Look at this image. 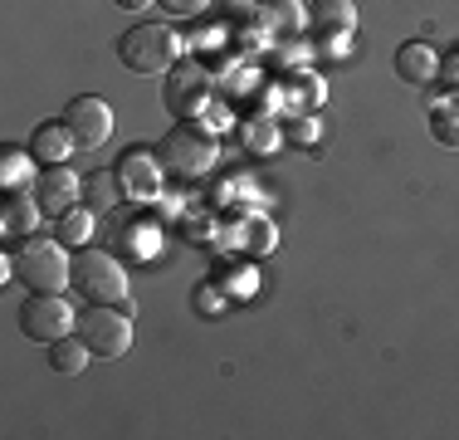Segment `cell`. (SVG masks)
<instances>
[{"mask_svg": "<svg viewBox=\"0 0 459 440\" xmlns=\"http://www.w3.org/2000/svg\"><path fill=\"white\" fill-rule=\"evenodd\" d=\"M10 260H15V279H25L30 294H64L74 279L69 245L59 235H25L20 245H10Z\"/></svg>", "mask_w": 459, "mask_h": 440, "instance_id": "1", "label": "cell"}, {"mask_svg": "<svg viewBox=\"0 0 459 440\" xmlns=\"http://www.w3.org/2000/svg\"><path fill=\"white\" fill-rule=\"evenodd\" d=\"M191 54V40H181L171 25H157V20H142L123 40H117V59L133 74H167Z\"/></svg>", "mask_w": 459, "mask_h": 440, "instance_id": "2", "label": "cell"}, {"mask_svg": "<svg viewBox=\"0 0 459 440\" xmlns=\"http://www.w3.org/2000/svg\"><path fill=\"white\" fill-rule=\"evenodd\" d=\"M157 157H161V167H167L171 176L195 181V176H205V172L215 167L221 142H215V132H205L201 123H177L167 137L157 142Z\"/></svg>", "mask_w": 459, "mask_h": 440, "instance_id": "3", "label": "cell"}, {"mask_svg": "<svg viewBox=\"0 0 459 440\" xmlns=\"http://www.w3.org/2000/svg\"><path fill=\"white\" fill-rule=\"evenodd\" d=\"M69 289L79 294L83 304H123L127 299L123 255H108V250H79V255H74Z\"/></svg>", "mask_w": 459, "mask_h": 440, "instance_id": "4", "label": "cell"}, {"mask_svg": "<svg viewBox=\"0 0 459 440\" xmlns=\"http://www.w3.org/2000/svg\"><path fill=\"white\" fill-rule=\"evenodd\" d=\"M211 93H215V79L201 59H181L177 69H167L161 79V108L181 123H195V118L211 108Z\"/></svg>", "mask_w": 459, "mask_h": 440, "instance_id": "5", "label": "cell"}, {"mask_svg": "<svg viewBox=\"0 0 459 440\" xmlns=\"http://www.w3.org/2000/svg\"><path fill=\"white\" fill-rule=\"evenodd\" d=\"M74 333L89 343L93 357H123L133 348V313H123L117 304H89Z\"/></svg>", "mask_w": 459, "mask_h": 440, "instance_id": "6", "label": "cell"}, {"mask_svg": "<svg viewBox=\"0 0 459 440\" xmlns=\"http://www.w3.org/2000/svg\"><path fill=\"white\" fill-rule=\"evenodd\" d=\"M74 328H79V308H74L64 294H30L25 308H20V333L30 338V343H59V338H69Z\"/></svg>", "mask_w": 459, "mask_h": 440, "instance_id": "7", "label": "cell"}, {"mask_svg": "<svg viewBox=\"0 0 459 440\" xmlns=\"http://www.w3.org/2000/svg\"><path fill=\"white\" fill-rule=\"evenodd\" d=\"M308 30L323 54H347L352 49V35H357V5L352 0H313Z\"/></svg>", "mask_w": 459, "mask_h": 440, "instance_id": "8", "label": "cell"}, {"mask_svg": "<svg viewBox=\"0 0 459 440\" xmlns=\"http://www.w3.org/2000/svg\"><path fill=\"white\" fill-rule=\"evenodd\" d=\"M117 176H123V191H127V201L133 206H152L161 196V157H157V147H127L123 157H117Z\"/></svg>", "mask_w": 459, "mask_h": 440, "instance_id": "9", "label": "cell"}, {"mask_svg": "<svg viewBox=\"0 0 459 440\" xmlns=\"http://www.w3.org/2000/svg\"><path fill=\"white\" fill-rule=\"evenodd\" d=\"M64 123H69L79 147L93 152V147H103V142L113 137V108H108L103 98H93V93H79V98H69V108H64Z\"/></svg>", "mask_w": 459, "mask_h": 440, "instance_id": "10", "label": "cell"}, {"mask_svg": "<svg viewBox=\"0 0 459 440\" xmlns=\"http://www.w3.org/2000/svg\"><path fill=\"white\" fill-rule=\"evenodd\" d=\"M30 191H35V201H39V211H45V216H64L69 206L83 201V176H74L69 162H59V167H39V176H35Z\"/></svg>", "mask_w": 459, "mask_h": 440, "instance_id": "11", "label": "cell"}, {"mask_svg": "<svg viewBox=\"0 0 459 440\" xmlns=\"http://www.w3.org/2000/svg\"><path fill=\"white\" fill-rule=\"evenodd\" d=\"M396 79L411 84V88H430L435 79H440V54H435L425 40H406L396 49Z\"/></svg>", "mask_w": 459, "mask_h": 440, "instance_id": "12", "label": "cell"}, {"mask_svg": "<svg viewBox=\"0 0 459 440\" xmlns=\"http://www.w3.org/2000/svg\"><path fill=\"white\" fill-rule=\"evenodd\" d=\"M74 147H79V142H74V132H69L64 118H45V123L30 132V152H35L39 167H59V162H69Z\"/></svg>", "mask_w": 459, "mask_h": 440, "instance_id": "13", "label": "cell"}, {"mask_svg": "<svg viewBox=\"0 0 459 440\" xmlns=\"http://www.w3.org/2000/svg\"><path fill=\"white\" fill-rule=\"evenodd\" d=\"M39 201H35V191H5V211H0V235L10 240V245H20L25 235H35V225H39Z\"/></svg>", "mask_w": 459, "mask_h": 440, "instance_id": "14", "label": "cell"}, {"mask_svg": "<svg viewBox=\"0 0 459 440\" xmlns=\"http://www.w3.org/2000/svg\"><path fill=\"white\" fill-rule=\"evenodd\" d=\"M255 15L264 20V30H269L274 40H299L303 25H308V10H303V0H259Z\"/></svg>", "mask_w": 459, "mask_h": 440, "instance_id": "15", "label": "cell"}, {"mask_svg": "<svg viewBox=\"0 0 459 440\" xmlns=\"http://www.w3.org/2000/svg\"><path fill=\"white\" fill-rule=\"evenodd\" d=\"M123 201H127V191H123V176L117 172L98 167V172L83 176V206H89L93 216H113Z\"/></svg>", "mask_w": 459, "mask_h": 440, "instance_id": "16", "label": "cell"}, {"mask_svg": "<svg viewBox=\"0 0 459 440\" xmlns=\"http://www.w3.org/2000/svg\"><path fill=\"white\" fill-rule=\"evenodd\" d=\"M161 245V225L157 220H147V206H142V216L123 220V235H117V250H123L127 260H152Z\"/></svg>", "mask_w": 459, "mask_h": 440, "instance_id": "17", "label": "cell"}, {"mask_svg": "<svg viewBox=\"0 0 459 440\" xmlns=\"http://www.w3.org/2000/svg\"><path fill=\"white\" fill-rule=\"evenodd\" d=\"M35 152L30 147H15V142H5L0 147V191H30L35 186Z\"/></svg>", "mask_w": 459, "mask_h": 440, "instance_id": "18", "label": "cell"}, {"mask_svg": "<svg viewBox=\"0 0 459 440\" xmlns=\"http://www.w3.org/2000/svg\"><path fill=\"white\" fill-rule=\"evenodd\" d=\"M430 137L440 142V147H450V152H459V93H435V103H430Z\"/></svg>", "mask_w": 459, "mask_h": 440, "instance_id": "19", "label": "cell"}, {"mask_svg": "<svg viewBox=\"0 0 459 440\" xmlns=\"http://www.w3.org/2000/svg\"><path fill=\"white\" fill-rule=\"evenodd\" d=\"M93 220L98 216L79 201V206H69L64 216H54V235H59L69 250H83V245H89V235H93Z\"/></svg>", "mask_w": 459, "mask_h": 440, "instance_id": "20", "label": "cell"}, {"mask_svg": "<svg viewBox=\"0 0 459 440\" xmlns=\"http://www.w3.org/2000/svg\"><path fill=\"white\" fill-rule=\"evenodd\" d=\"M89 357H93V352H89V343H83L79 333H69V338H59V343H49V367L59 372V377H79Z\"/></svg>", "mask_w": 459, "mask_h": 440, "instance_id": "21", "label": "cell"}, {"mask_svg": "<svg viewBox=\"0 0 459 440\" xmlns=\"http://www.w3.org/2000/svg\"><path fill=\"white\" fill-rule=\"evenodd\" d=\"M279 132H283V142H289V147H313V142L323 137V123L313 113H283Z\"/></svg>", "mask_w": 459, "mask_h": 440, "instance_id": "22", "label": "cell"}, {"mask_svg": "<svg viewBox=\"0 0 459 440\" xmlns=\"http://www.w3.org/2000/svg\"><path fill=\"white\" fill-rule=\"evenodd\" d=\"M279 142H283V132H279L274 118H249V123H245V147L255 152V157H259V152H274Z\"/></svg>", "mask_w": 459, "mask_h": 440, "instance_id": "23", "label": "cell"}, {"mask_svg": "<svg viewBox=\"0 0 459 440\" xmlns=\"http://www.w3.org/2000/svg\"><path fill=\"white\" fill-rule=\"evenodd\" d=\"M239 245L249 250V255H259V250H274V225H269V220H259V216H245L239 220Z\"/></svg>", "mask_w": 459, "mask_h": 440, "instance_id": "24", "label": "cell"}, {"mask_svg": "<svg viewBox=\"0 0 459 440\" xmlns=\"http://www.w3.org/2000/svg\"><path fill=\"white\" fill-rule=\"evenodd\" d=\"M195 123H201L205 132H215V137H221V132H230V128H235V108H230V103H221V98H211V108H205V113L195 118Z\"/></svg>", "mask_w": 459, "mask_h": 440, "instance_id": "25", "label": "cell"}, {"mask_svg": "<svg viewBox=\"0 0 459 440\" xmlns=\"http://www.w3.org/2000/svg\"><path fill=\"white\" fill-rule=\"evenodd\" d=\"M435 84H440L445 93H459V40L440 54V79H435Z\"/></svg>", "mask_w": 459, "mask_h": 440, "instance_id": "26", "label": "cell"}, {"mask_svg": "<svg viewBox=\"0 0 459 440\" xmlns=\"http://www.w3.org/2000/svg\"><path fill=\"white\" fill-rule=\"evenodd\" d=\"M225 294H215V284H201V289H195V308H201L205 318H221L225 313Z\"/></svg>", "mask_w": 459, "mask_h": 440, "instance_id": "27", "label": "cell"}, {"mask_svg": "<svg viewBox=\"0 0 459 440\" xmlns=\"http://www.w3.org/2000/svg\"><path fill=\"white\" fill-rule=\"evenodd\" d=\"M157 5L167 10V15H177V20H201L211 0H157Z\"/></svg>", "mask_w": 459, "mask_h": 440, "instance_id": "28", "label": "cell"}, {"mask_svg": "<svg viewBox=\"0 0 459 440\" xmlns=\"http://www.w3.org/2000/svg\"><path fill=\"white\" fill-rule=\"evenodd\" d=\"M225 10H230L235 20H249V15L259 10V0H225Z\"/></svg>", "mask_w": 459, "mask_h": 440, "instance_id": "29", "label": "cell"}, {"mask_svg": "<svg viewBox=\"0 0 459 440\" xmlns=\"http://www.w3.org/2000/svg\"><path fill=\"white\" fill-rule=\"evenodd\" d=\"M113 5H123V10H147V5H157V0H113Z\"/></svg>", "mask_w": 459, "mask_h": 440, "instance_id": "30", "label": "cell"}]
</instances>
